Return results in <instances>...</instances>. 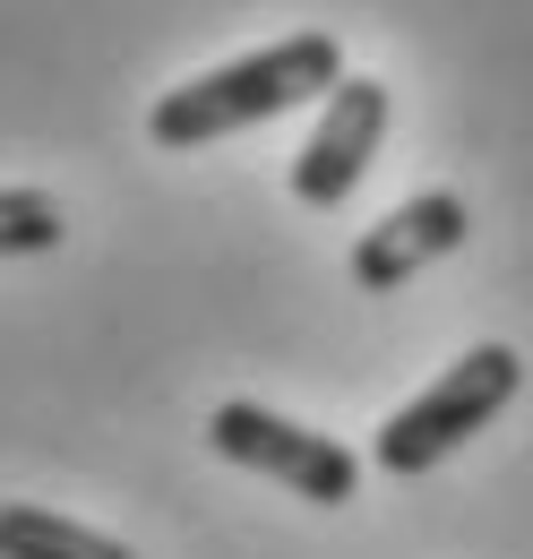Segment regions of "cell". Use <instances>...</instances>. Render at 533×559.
<instances>
[{
	"mask_svg": "<svg viewBox=\"0 0 533 559\" xmlns=\"http://www.w3.org/2000/svg\"><path fill=\"white\" fill-rule=\"evenodd\" d=\"M344 86V44L335 35H284L266 52H241L224 70L190 78V86H164L155 112H146V139L164 155H190V146H215L233 130H259L275 112H301V104H328Z\"/></svg>",
	"mask_w": 533,
	"mask_h": 559,
	"instance_id": "cell-1",
	"label": "cell"
},
{
	"mask_svg": "<svg viewBox=\"0 0 533 559\" xmlns=\"http://www.w3.org/2000/svg\"><path fill=\"white\" fill-rule=\"evenodd\" d=\"M517 388H525V361H517V345H473L457 353L413 405H396V414L379 421V474H396V483H413V474H430L439 456H457L473 430H490V421L517 405Z\"/></svg>",
	"mask_w": 533,
	"mask_h": 559,
	"instance_id": "cell-2",
	"label": "cell"
},
{
	"mask_svg": "<svg viewBox=\"0 0 533 559\" xmlns=\"http://www.w3.org/2000/svg\"><path fill=\"white\" fill-rule=\"evenodd\" d=\"M206 448H215L224 465H241V474L284 483L293 499H310V508H344V499L362 490V456H353V448H335L328 430H301V421L266 414L250 396H233V405L206 414Z\"/></svg>",
	"mask_w": 533,
	"mask_h": 559,
	"instance_id": "cell-3",
	"label": "cell"
},
{
	"mask_svg": "<svg viewBox=\"0 0 533 559\" xmlns=\"http://www.w3.org/2000/svg\"><path fill=\"white\" fill-rule=\"evenodd\" d=\"M388 112H396V104H388L379 78H353V70H344V86L319 104L310 139H301V155H293V199H301V207H344V199L362 190V173H370L379 139H388Z\"/></svg>",
	"mask_w": 533,
	"mask_h": 559,
	"instance_id": "cell-4",
	"label": "cell"
},
{
	"mask_svg": "<svg viewBox=\"0 0 533 559\" xmlns=\"http://www.w3.org/2000/svg\"><path fill=\"white\" fill-rule=\"evenodd\" d=\"M465 241V199L457 190H422V199H404L396 215H379L362 241H353V284L362 293H396L413 284L430 259H448Z\"/></svg>",
	"mask_w": 533,
	"mask_h": 559,
	"instance_id": "cell-5",
	"label": "cell"
},
{
	"mask_svg": "<svg viewBox=\"0 0 533 559\" xmlns=\"http://www.w3.org/2000/svg\"><path fill=\"white\" fill-rule=\"evenodd\" d=\"M0 559H138L130 543L78 525L61 508H35V499H0Z\"/></svg>",
	"mask_w": 533,
	"mask_h": 559,
	"instance_id": "cell-6",
	"label": "cell"
},
{
	"mask_svg": "<svg viewBox=\"0 0 533 559\" xmlns=\"http://www.w3.org/2000/svg\"><path fill=\"white\" fill-rule=\"evenodd\" d=\"M69 241V215L52 190H0V259H44Z\"/></svg>",
	"mask_w": 533,
	"mask_h": 559,
	"instance_id": "cell-7",
	"label": "cell"
}]
</instances>
